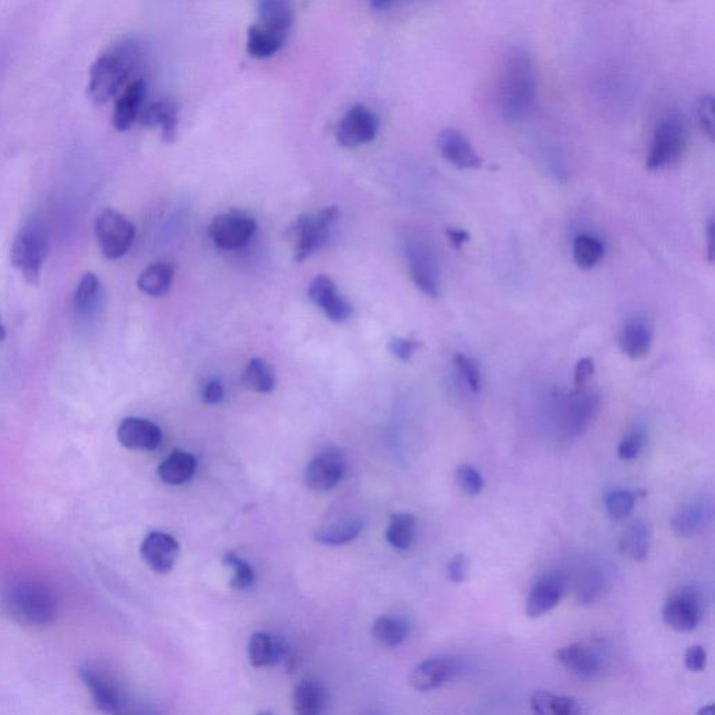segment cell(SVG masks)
Here are the masks:
<instances>
[{"instance_id": "cell-1", "label": "cell", "mask_w": 715, "mask_h": 715, "mask_svg": "<svg viewBox=\"0 0 715 715\" xmlns=\"http://www.w3.org/2000/svg\"><path fill=\"white\" fill-rule=\"evenodd\" d=\"M144 48L135 37L114 42L93 63L88 77V95L95 104H107L133 81L142 66Z\"/></svg>"}, {"instance_id": "cell-2", "label": "cell", "mask_w": 715, "mask_h": 715, "mask_svg": "<svg viewBox=\"0 0 715 715\" xmlns=\"http://www.w3.org/2000/svg\"><path fill=\"white\" fill-rule=\"evenodd\" d=\"M537 79L533 59L523 49H513L500 69L498 104L507 119H520L533 108Z\"/></svg>"}, {"instance_id": "cell-3", "label": "cell", "mask_w": 715, "mask_h": 715, "mask_svg": "<svg viewBox=\"0 0 715 715\" xmlns=\"http://www.w3.org/2000/svg\"><path fill=\"white\" fill-rule=\"evenodd\" d=\"M5 601L14 621L28 628H45L58 616V598L54 590L42 581H16L6 591Z\"/></svg>"}, {"instance_id": "cell-4", "label": "cell", "mask_w": 715, "mask_h": 715, "mask_svg": "<svg viewBox=\"0 0 715 715\" xmlns=\"http://www.w3.org/2000/svg\"><path fill=\"white\" fill-rule=\"evenodd\" d=\"M48 253V235L41 224L24 225L14 238L10 259L26 283L38 285Z\"/></svg>"}, {"instance_id": "cell-5", "label": "cell", "mask_w": 715, "mask_h": 715, "mask_svg": "<svg viewBox=\"0 0 715 715\" xmlns=\"http://www.w3.org/2000/svg\"><path fill=\"white\" fill-rule=\"evenodd\" d=\"M336 206L327 207L316 214L298 217L290 228V238L294 243L295 260L304 262L312 253L322 248L330 235L331 224L338 217Z\"/></svg>"}, {"instance_id": "cell-6", "label": "cell", "mask_w": 715, "mask_h": 715, "mask_svg": "<svg viewBox=\"0 0 715 715\" xmlns=\"http://www.w3.org/2000/svg\"><path fill=\"white\" fill-rule=\"evenodd\" d=\"M686 146V126L679 115H669L657 126L647 157V168L660 171L674 165Z\"/></svg>"}, {"instance_id": "cell-7", "label": "cell", "mask_w": 715, "mask_h": 715, "mask_svg": "<svg viewBox=\"0 0 715 715\" xmlns=\"http://www.w3.org/2000/svg\"><path fill=\"white\" fill-rule=\"evenodd\" d=\"M135 227L128 218L112 209L102 210L95 220V237L108 260L125 256L135 241Z\"/></svg>"}, {"instance_id": "cell-8", "label": "cell", "mask_w": 715, "mask_h": 715, "mask_svg": "<svg viewBox=\"0 0 715 715\" xmlns=\"http://www.w3.org/2000/svg\"><path fill=\"white\" fill-rule=\"evenodd\" d=\"M600 407V398L586 387L574 389L559 400V424L566 436H580L587 431Z\"/></svg>"}, {"instance_id": "cell-9", "label": "cell", "mask_w": 715, "mask_h": 715, "mask_svg": "<svg viewBox=\"0 0 715 715\" xmlns=\"http://www.w3.org/2000/svg\"><path fill=\"white\" fill-rule=\"evenodd\" d=\"M408 267L412 281L426 297L438 298L440 295V270L435 253L426 243L411 241L405 246Z\"/></svg>"}, {"instance_id": "cell-10", "label": "cell", "mask_w": 715, "mask_h": 715, "mask_svg": "<svg viewBox=\"0 0 715 715\" xmlns=\"http://www.w3.org/2000/svg\"><path fill=\"white\" fill-rule=\"evenodd\" d=\"M379 130V119L365 105H355L345 112L336 129L337 142L345 149H355L375 140Z\"/></svg>"}, {"instance_id": "cell-11", "label": "cell", "mask_w": 715, "mask_h": 715, "mask_svg": "<svg viewBox=\"0 0 715 715\" xmlns=\"http://www.w3.org/2000/svg\"><path fill=\"white\" fill-rule=\"evenodd\" d=\"M255 232V220L242 211L220 214L210 225L211 239L218 248L224 250L243 248Z\"/></svg>"}, {"instance_id": "cell-12", "label": "cell", "mask_w": 715, "mask_h": 715, "mask_svg": "<svg viewBox=\"0 0 715 715\" xmlns=\"http://www.w3.org/2000/svg\"><path fill=\"white\" fill-rule=\"evenodd\" d=\"M347 470L343 452L334 447L313 457L305 470V482L313 491L327 492L336 488Z\"/></svg>"}, {"instance_id": "cell-13", "label": "cell", "mask_w": 715, "mask_h": 715, "mask_svg": "<svg viewBox=\"0 0 715 715\" xmlns=\"http://www.w3.org/2000/svg\"><path fill=\"white\" fill-rule=\"evenodd\" d=\"M713 519V500L709 496H695L686 500L671 519L672 531L678 537L689 538L702 533Z\"/></svg>"}, {"instance_id": "cell-14", "label": "cell", "mask_w": 715, "mask_h": 715, "mask_svg": "<svg viewBox=\"0 0 715 715\" xmlns=\"http://www.w3.org/2000/svg\"><path fill=\"white\" fill-rule=\"evenodd\" d=\"M702 601L692 591H683L669 597L662 609V618L669 628L688 633L702 621Z\"/></svg>"}, {"instance_id": "cell-15", "label": "cell", "mask_w": 715, "mask_h": 715, "mask_svg": "<svg viewBox=\"0 0 715 715\" xmlns=\"http://www.w3.org/2000/svg\"><path fill=\"white\" fill-rule=\"evenodd\" d=\"M567 591V579L562 573H549L535 581L526 602V614L540 618L562 601Z\"/></svg>"}, {"instance_id": "cell-16", "label": "cell", "mask_w": 715, "mask_h": 715, "mask_svg": "<svg viewBox=\"0 0 715 715\" xmlns=\"http://www.w3.org/2000/svg\"><path fill=\"white\" fill-rule=\"evenodd\" d=\"M555 660L570 674L580 679H594L601 674L604 661L595 648L584 643H573L556 650Z\"/></svg>"}, {"instance_id": "cell-17", "label": "cell", "mask_w": 715, "mask_h": 715, "mask_svg": "<svg viewBox=\"0 0 715 715\" xmlns=\"http://www.w3.org/2000/svg\"><path fill=\"white\" fill-rule=\"evenodd\" d=\"M309 297L319 306L330 320L336 323L347 322L351 318L352 305L338 291L337 285L327 276H316L309 284Z\"/></svg>"}, {"instance_id": "cell-18", "label": "cell", "mask_w": 715, "mask_h": 715, "mask_svg": "<svg viewBox=\"0 0 715 715\" xmlns=\"http://www.w3.org/2000/svg\"><path fill=\"white\" fill-rule=\"evenodd\" d=\"M181 545L171 534L154 531L144 538L140 552L147 566L158 574H167L174 569Z\"/></svg>"}, {"instance_id": "cell-19", "label": "cell", "mask_w": 715, "mask_h": 715, "mask_svg": "<svg viewBox=\"0 0 715 715\" xmlns=\"http://www.w3.org/2000/svg\"><path fill=\"white\" fill-rule=\"evenodd\" d=\"M116 435L123 447L135 452H153L162 442L160 426L144 418L123 419Z\"/></svg>"}, {"instance_id": "cell-20", "label": "cell", "mask_w": 715, "mask_h": 715, "mask_svg": "<svg viewBox=\"0 0 715 715\" xmlns=\"http://www.w3.org/2000/svg\"><path fill=\"white\" fill-rule=\"evenodd\" d=\"M146 97L147 83L143 79L130 81L128 86L123 88L116 100L114 116H112V123L118 132H126L139 121Z\"/></svg>"}, {"instance_id": "cell-21", "label": "cell", "mask_w": 715, "mask_h": 715, "mask_svg": "<svg viewBox=\"0 0 715 715\" xmlns=\"http://www.w3.org/2000/svg\"><path fill=\"white\" fill-rule=\"evenodd\" d=\"M80 678L90 690L94 703L97 704L102 713H121L123 707L122 695L118 686L109 676L88 665V667L80 669Z\"/></svg>"}, {"instance_id": "cell-22", "label": "cell", "mask_w": 715, "mask_h": 715, "mask_svg": "<svg viewBox=\"0 0 715 715\" xmlns=\"http://www.w3.org/2000/svg\"><path fill=\"white\" fill-rule=\"evenodd\" d=\"M440 156L457 169H478L482 160L468 137L457 129H445L438 139Z\"/></svg>"}, {"instance_id": "cell-23", "label": "cell", "mask_w": 715, "mask_h": 715, "mask_svg": "<svg viewBox=\"0 0 715 715\" xmlns=\"http://www.w3.org/2000/svg\"><path fill=\"white\" fill-rule=\"evenodd\" d=\"M292 23H294L292 0H259V21L256 24L264 33L285 44Z\"/></svg>"}, {"instance_id": "cell-24", "label": "cell", "mask_w": 715, "mask_h": 715, "mask_svg": "<svg viewBox=\"0 0 715 715\" xmlns=\"http://www.w3.org/2000/svg\"><path fill=\"white\" fill-rule=\"evenodd\" d=\"M456 672V664L449 658H429L412 669L408 683L417 692H431L452 681Z\"/></svg>"}, {"instance_id": "cell-25", "label": "cell", "mask_w": 715, "mask_h": 715, "mask_svg": "<svg viewBox=\"0 0 715 715\" xmlns=\"http://www.w3.org/2000/svg\"><path fill=\"white\" fill-rule=\"evenodd\" d=\"M139 121L146 128H160L162 140L165 143H174L178 133V105L172 100L153 102L143 108Z\"/></svg>"}, {"instance_id": "cell-26", "label": "cell", "mask_w": 715, "mask_h": 715, "mask_svg": "<svg viewBox=\"0 0 715 715\" xmlns=\"http://www.w3.org/2000/svg\"><path fill=\"white\" fill-rule=\"evenodd\" d=\"M653 344V330L643 319L629 320L619 334V347L630 359L647 357Z\"/></svg>"}, {"instance_id": "cell-27", "label": "cell", "mask_w": 715, "mask_h": 715, "mask_svg": "<svg viewBox=\"0 0 715 715\" xmlns=\"http://www.w3.org/2000/svg\"><path fill=\"white\" fill-rule=\"evenodd\" d=\"M284 644L276 636L266 632H257L250 637L248 655L250 664L255 668H267L277 665L284 657Z\"/></svg>"}, {"instance_id": "cell-28", "label": "cell", "mask_w": 715, "mask_h": 715, "mask_svg": "<svg viewBox=\"0 0 715 715\" xmlns=\"http://www.w3.org/2000/svg\"><path fill=\"white\" fill-rule=\"evenodd\" d=\"M327 692L322 683L306 679L292 692V710L299 715H318L326 709Z\"/></svg>"}, {"instance_id": "cell-29", "label": "cell", "mask_w": 715, "mask_h": 715, "mask_svg": "<svg viewBox=\"0 0 715 715\" xmlns=\"http://www.w3.org/2000/svg\"><path fill=\"white\" fill-rule=\"evenodd\" d=\"M651 531L646 521L636 520L623 531L618 548L622 555L644 562L650 555Z\"/></svg>"}, {"instance_id": "cell-30", "label": "cell", "mask_w": 715, "mask_h": 715, "mask_svg": "<svg viewBox=\"0 0 715 715\" xmlns=\"http://www.w3.org/2000/svg\"><path fill=\"white\" fill-rule=\"evenodd\" d=\"M197 461L193 454L175 452L158 466V477L164 484L182 485L196 473Z\"/></svg>"}, {"instance_id": "cell-31", "label": "cell", "mask_w": 715, "mask_h": 715, "mask_svg": "<svg viewBox=\"0 0 715 715\" xmlns=\"http://www.w3.org/2000/svg\"><path fill=\"white\" fill-rule=\"evenodd\" d=\"M609 586H611V579H609L607 570L602 567H593V569L587 570L577 581V604L583 605V607L597 604L607 593Z\"/></svg>"}, {"instance_id": "cell-32", "label": "cell", "mask_w": 715, "mask_h": 715, "mask_svg": "<svg viewBox=\"0 0 715 715\" xmlns=\"http://www.w3.org/2000/svg\"><path fill=\"white\" fill-rule=\"evenodd\" d=\"M362 530H364V523L359 519L338 520L329 524V526L319 528L313 534V540L322 545L338 547V545H345L348 542L357 540Z\"/></svg>"}, {"instance_id": "cell-33", "label": "cell", "mask_w": 715, "mask_h": 715, "mask_svg": "<svg viewBox=\"0 0 715 715\" xmlns=\"http://www.w3.org/2000/svg\"><path fill=\"white\" fill-rule=\"evenodd\" d=\"M174 273V267L167 262L150 264L140 274L139 280H137V287L149 297H162L171 288Z\"/></svg>"}, {"instance_id": "cell-34", "label": "cell", "mask_w": 715, "mask_h": 715, "mask_svg": "<svg viewBox=\"0 0 715 715\" xmlns=\"http://www.w3.org/2000/svg\"><path fill=\"white\" fill-rule=\"evenodd\" d=\"M531 710L540 715H576L583 713L580 703L573 697L558 696L551 692H535L530 699Z\"/></svg>"}, {"instance_id": "cell-35", "label": "cell", "mask_w": 715, "mask_h": 715, "mask_svg": "<svg viewBox=\"0 0 715 715\" xmlns=\"http://www.w3.org/2000/svg\"><path fill=\"white\" fill-rule=\"evenodd\" d=\"M242 385L256 393H270L276 389V372L263 358H253L242 375Z\"/></svg>"}, {"instance_id": "cell-36", "label": "cell", "mask_w": 715, "mask_h": 715, "mask_svg": "<svg viewBox=\"0 0 715 715\" xmlns=\"http://www.w3.org/2000/svg\"><path fill=\"white\" fill-rule=\"evenodd\" d=\"M417 519L410 513H397L390 517L387 527V542L397 551H407L415 540Z\"/></svg>"}, {"instance_id": "cell-37", "label": "cell", "mask_w": 715, "mask_h": 715, "mask_svg": "<svg viewBox=\"0 0 715 715\" xmlns=\"http://www.w3.org/2000/svg\"><path fill=\"white\" fill-rule=\"evenodd\" d=\"M372 635L386 647H398L410 636V625L400 618L382 616L373 623Z\"/></svg>"}, {"instance_id": "cell-38", "label": "cell", "mask_w": 715, "mask_h": 715, "mask_svg": "<svg viewBox=\"0 0 715 715\" xmlns=\"http://www.w3.org/2000/svg\"><path fill=\"white\" fill-rule=\"evenodd\" d=\"M605 246L593 235L581 234L573 242L574 263L583 270L594 269L604 259Z\"/></svg>"}, {"instance_id": "cell-39", "label": "cell", "mask_w": 715, "mask_h": 715, "mask_svg": "<svg viewBox=\"0 0 715 715\" xmlns=\"http://www.w3.org/2000/svg\"><path fill=\"white\" fill-rule=\"evenodd\" d=\"M101 298V281L94 273H86L75 291L73 304L80 315H90L97 308Z\"/></svg>"}, {"instance_id": "cell-40", "label": "cell", "mask_w": 715, "mask_h": 715, "mask_svg": "<svg viewBox=\"0 0 715 715\" xmlns=\"http://www.w3.org/2000/svg\"><path fill=\"white\" fill-rule=\"evenodd\" d=\"M284 45V42L278 41L277 38L264 33L262 28L257 26V24H253V26L249 28L246 49H248V54L252 56V58H271V56L276 55Z\"/></svg>"}, {"instance_id": "cell-41", "label": "cell", "mask_w": 715, "mask_h": 715, "mask_svg": "<svg viewBox=\"0 0 715 715\" xmlns=\"http://www.w3.org/2000/svg\"><path fill=\"white\" fill-rule=\"evenodd\" d=\"M636 493L628 489H615L605 496V507L609 517L614 520L628 519L635 510Z\"/></svg>"}, {"instance_id": "cell-42", "label": "cell", "mask_w": 715, "mask_h": 715, "mask_svg": "<svg viewBox=\"0 0 715 715\" xmlns=\"http://www.w3.org/2000/svg\"><path fill=\"white\" fill-rule=\"evenodd\" d=\"M454 365H456L457 372L460 373L461 379L466 383L468 390H471L473 393L481 392L482 375L477 361L471 357H467V355L457 354L456 357H454Z\"/></svg>"}, {"instance_id": "cell-43", "label": "cell", "mask_w": 715, "mask_h": 715, "mask_svg": "<svg viewBox=\"0 0 715 715\" xmlns=\"http://www.w3.org/2000/svg\"><path fill=\"white\" fill-rule=\"evenodd\" d=\"M224 563L234 570V576H232L231 580L232 588H235V590H248L249 587H252L253 581H255V572H253L252 566L248 562H245L235 554H228L224 558Z\"/></svg>"}, {"instance_id": "cell-44", "label": "cell", "mask_w": 715, "mask_h": 715, "mask_svg": "<svg viewBox=\"0 0 715 715\" xmlns=\"http://www.w3.org/2000/svg\"><path fill=\"white\" fill-rule=\"evenodd\" d=\"M454 478H456L457 485H459L467 495L477 496L484 491V478L479 474L477 468L473 466L463 464V466L457 467Z\"/></svg>"}, {"instance_id": "cell-45", "label": "cell", "mask_w": 715, "mask_h": 715, "mask_svg": "<svg viewBox=\"0 0 715 715\" xmlns=\"http://www.w3.org/2000/svg\"><path fill=\"white\" fill-rule=\"evenodd\" d=\"M644 446V433L641 429H632L629 433H626L619 443L618 446V456L619 459L623 461L636 460L643 450Z\"/></svg>"}, {"instance_id": "cell-46", "label": "cell", "mask_w": 715, "mask_h": 715, "mask_svg": "<svg viewBox=\"0 0 715 715\" xmlns=\"http://www.w3.org/2000/svg\"><path fill=\"white\" fill-rule=\"evenodd\" d=\"M421 345L415 338L396 337L390 340L389 350L400 361L408 362Z\"/></svg>"}, {"instance_id": "cell-47", "label": "cell", "mask_w": 715, "mask_h": 715, "mask_svg": "<svg viewBox=\"0 0 715 715\" xmlns=\"http://www.w3.org/2000/svg\"><path fill=\"white\" fill-rule=\"evenodd\" d=\"M697 116H699L700 128L710 137V140H714V98L711 95H704Z\"/></svg>"}, {"instance_id": "cell-48", "label": "cell", "mask_w": 715, "mask_h": 715, "mask_svg": "<svg viewBox=\"0 0 715 715\" xmlns=\"http://www.w3.org/2000/svg\"><path fill=\"white\" fill-rule=\"evenodd\" d=\"M468 576V559L466 555L459 554L454 556L447 565V579L452 583H464Z\"/></svg>"}, {"instance_id": "cell-49", "label": "cell", "mask_w": 715, "mask_h": 715, "mask_svg": "<svg viewBox=\"0 0 715 715\" xmlns=\"http://www.w3.org/2000/svg\"><path fill=\"white\" fill-rule=\"evenodd\" d=\"M685 665L689 671L702 672L707 665V653L703 646L689 647L685 653Z\"/></svg>"}, {"instance_id": "cell-50", "label": "cell", "mask_w": 715, "mask_h": 715, "mask_svg": "<svg viewBox=\"0 0 715 715\" xmlns=\"http://www.w3.org/2000/svg\"><path fill=\"white\" fill-rule=\"evenodd\" d=\"M595 371V366L593 359L583 358L577 362L576 369H574V389H583L593 378Z\"/></svg>"}, {"instance_id": "cell-51", "label": "cell", "mask_w": 715, "mask_h": 715, "mask_svg": "<svg viewBox=\"0 0 715 715\" xmlns=\"http://www.w3.org/2000/svg\"><path fill=\"white\" fill-rule=\"evenodd\" d=\"M225 397L224 386L220 380L211 379L202 389V398L204 403L209 405H217L223 403Z\"/></svg>"}, {"instance_id": "cell-52", "label": "cell", "mask_w": 715, "mask_h": 715, "mask_svg": "<svg viewBox=\"0 0 715 715\" xmlns=\"http://www.w3.org/2000/svg\"><path fill=\"white\" fill-rule=\"evenodd\" d=\"M447 238H449L450 243L456 249L463 248L464 243L470 241V235L464 230H459V228H447L446 231Z\"/></svg>"}, {"instance_id": "cell-53", "label": "cell", "mask_w": 715, "mask_h": 715, "mask_svg": "<svg viewBox=\"0 0 715 715\" xmlns=\"http://www.w3.org/2000/svg\"><path fill=\"white\" fill-rule=\"evenodd\" d=\"M715 255V225L714 221L710 220L707 224V259L710 263L714 262Z\"/></svg>"}, {"instance_id": "cell-54", "label": "cell", "mask_w": 715, "mask_h": 715, "mask_svg": "<svg viewBox=\"0 0 715 715\" xmlns=\"http://www.w3.org/2000/svg\"><path fill=\"white\" fill-rule=\"evenodd\" d=\"M368 2L373 10L385 12V10L392 9V7L398 5L400 2H403V0H368Z\"/></svg>"}, {"instance_id": "cell-55", "label": "cell", "mask_w": 715, "mask_h": 715, "mask_svg": "<svg viewBox=\"0 0 715 715\" xmlns=\"http://www.w3.org/2000/svg\"><path fill=\"white\" fill-rule=\"evenodd\" d=\"M714 714H715L714 704H710V706L704 707V709L699 711V715H714Z\"/></svg>"}, {"instance_id": "cell-56", "label": "cell", "mask_w": 715, "mask_h": 715, "mask_svg": "<svg viewBox=\"0 0 715 715\" xmlns=\"http://www.w3.org/2000/svg\"><path fill=\"white\" fill-rule=\"evenodd\" d=\"M6 338V327L3 326L2 320H0V343L5 341Z\"/></svg>"}, {"instance_id": "cell-57", "label": "cell", "mask_w": 715, "mask_h": 715, "mask_svg": "<svg viewBox=\"0 0 715 715\" xmlns=\"http://www.w3.org/2000/svg\"><path fill=\"white\" fill-rule=\"evenodd\" d=\"M403 2H417V0H403Z\"/></svg>"}]
</instances>
